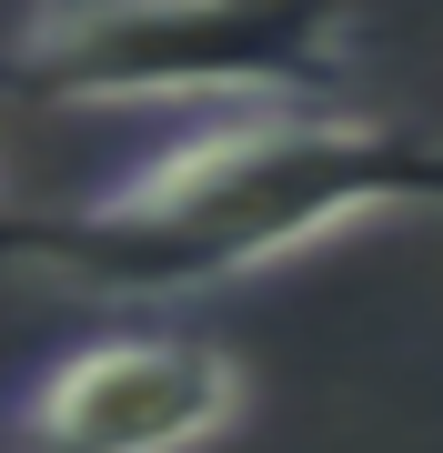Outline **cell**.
<instances>
[{"mask_svg": "<svg viewBox=\"0 0 443 453\" xmlns=\"http://www.w3.org/2000/svg\"><path fill=\"white\" fill-rule=\"evenodd\" d=\"M403 202H443V142L332 101H222L91 202L11 222L0 262H41L101 292H202L252 282Z\"/></svg>", "mask_w": 443, "mask_h": 453, "instance_id": "obj_1", "label": "cell"}, {"mask_svg": "<svg viewBox=\"0 0 443 453\" xmlns=\"http://www.w3.org/2000/svg\"><path fill=\"white\" fill-rule=\"evenodd\" d=\"M11 81L71 111L162 101H332L353 81V0H41Z\"/></svg>", "mask_w": 443, "mask_h": 453, "instance_id": "obj_2", "label": "cell"}, {"mask_svg": "<svg viewBox=\"0 0 443 453\" xmlns=\"http://www.w3.org/2000/svg\"><path fill=\"white\" fill-rule=\"evenodd\" d=\"M252 383L202 333H91L11 403L20 453H202L242 423Z\"/></svg>", "mask_w": 443, "mask_h": 453, "instance_id": "obj_3", "label": "cell"}]
</instances>
